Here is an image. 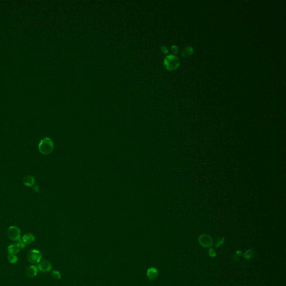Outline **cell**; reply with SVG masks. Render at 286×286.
Wrapping results in <instances>:
<instances>
[{"label":"cell","instance_id":"6da1fadb","mask_svg":"<svg viewBox=\"0 0 286 286\" xmlns=\"http://www.w3.org/2000/svg\"><path fill=\"white\" fill-rule=\"evenodd\" d=\"M40 152L44 155H48L53 152L54 149V143L49 138H45L40 140L39 146Z\"/></svg>","mask_w":286,"mask_h":286},{"label":"cell","instance_id":"7a4b0ae2","mask_svg":"<svg viewBox=\"0 0 286 286\" xmlns=\"http://www.w3.org/2000/svg\"><path fill=\"white\" fill-rule=\"evenodd\" d=\"M165 66L168 70H175L179 66V59L176 55H168L165 59Z\"/></svg>","mask_w":286,"mask_h":286},{"label":"cell","instance_id":"3957f363","mask_svg":"<svg viewBox=\"0 0 286 286\" xmlns=\"http://www.w3.org/2000/svg\"><path fill=\"white\" fill-rule=\"evenodd\" d=\"M28 261L32 264H37L40 262L42 258V255L40 251L37 249L30 250L28 255Z\"/></svg>","mask_w":286,"mask_h":286},{"label":"cell","instance_id":"277c9868","mask_svg":"<svg viewBox=\"0 0 286 286\" xmlns=\"http://www.w3.org/2000/svg\"><path fill=\"white\" fill-rule=\"evenodd\" d=\"M7 236L11 240L18 242L21 239L20 230L15 226H11L7 230Z\"/></svg>","mask_w":286,"mask_h":286},{"label":"cell","instance_id":"5b68a950","mask_svg":"<svg viewBox=\"0 0 286 286\" xmlns=\"http://www.w3.org/2000/svg\"><path fill=\"white\" fill-rule=\"evenodd\" d=\"M199 243L202 246L210 248L213 246V240L211 236L208 234H202L198 238Z\"/></svg>","mask_w":286,"mask_h":286},{"label":"cell","instance_id":"8992f818","mask_svg":"<svg viewBox=\"0 0 286 286\" xmlns=\"http://www.w3.org/2000/svg\"><path fill=\"white\" fill-rule=\"evenodd\" d=\"M37 268H38L39 270H40L42 272L46 273V272H48L51 270L52 268V266L50 262L48 261L44 260L42 262H39V264L37 266Z\"/></svg>","mask_w":286,"mask_h":286},{"label":"cell","instance_id":"52a82bcc","mask_svg":"<svg viewBox=\"0 0 286 286\" xmlns=\"http://www.w3.org/2000/svg\"><path fill=\"white\" fill-rule=\"evenodd\" d=\"M146 275L150 280H155L157 278L158 276V271L156 268L151 267L148 269L146 272Z\"/></svg>","mask_w":286,"mask_h":286},{"label":"cell","instance_id":"ba28073f","mask_svg":"<svg viewBox=\"0 0 286 286\" xmlns=\"http://www.w3.org/2000/svg\"><path fill=\"white\" fill-rule=\"evenodd\" d=\"M20 246L18 243L10 244L7 248V251L9 255H15L16 254L20 249Z\"/></svg>","mask_w":286,"mask_h":286},{"label":"cell","instance_id":"9c48e42d","mask_svg":"<svg viewBox=\"0 0 286 286\" xmlns=\"http://www.w3.org/2000/svg\"><path fill=\"white\" fill-rule=\"evenodd\" d=\"M38 268L35 266H30L26 270V275L29 278H34L38 273Z\"/></svg>","mask_w":286,"mask_h":286},{"label":"cell","instance_id":"30bf717a","mask_svg":"<svg viewBox=\"0 0 286 286\" xmlns=\"http://www.w3.org/2000/svg\"><path fill=\"white\" fill-rule=\"evenodd\" d=\"M23 182L25 186L31 187L33 186L34 184L35 183V178L33 177L30 176H25L23 179Z\"/></svg>","mask_w":286,"mask_h":286},{"label":"cell","instance_id":"8fae6325","mask_svg":"<svg viewBox=\"0 0 286 286\" xmlns=\"http://www.w3.org/2000/svg\"><path fill=\"white\" fill-rule=\"evenodd\" d=\"M22 240L25 244H29L35 240V237L31 234H26L23 237Z\"/></svg>","mask_w":286,"mask_h":286},{"label":"cell","instance_id":"7c38bea8","mask_svg":"<svg viewBox=\"0 0 286 286\" xmlns=\"http://www.w3.org/2000/svg\"><path fill=\"white\" fill-rule=\"evenodd\" d=\"M254 254H255V253H254V251L253 250L248 249V250H246L242 255L243 256L244 258L245 259L250 260L254 257Z\"/></svg>","mask_w":286,"mask_h":286},{"label":"cell","instance_id":"4fadbf2b","mask_svg":"<svg viewBox=\"0 0 286 286\" xmlns=\"http://www.w3.org/2000/svg\"><path fill=\"white\" fill-rule=\"evenodd\" d=\"M193 49L191 47H187L182 52V55L183 56L187 58L193 54Z\"/></svg>","mask_w":286,"mask_h":286},{"label":"cell","instance_id":"5bb4252c","mask_svg":"<svg viewBox=\"0 0 286 286\" xmlns=\"http://www.w3.org/2000/svg\"><path fill=\"white\" fill-rule=\"evenodd\" d=\"M224 243H225V239H224V237H218L215 240V248H217V249H218L219 248H220L221 246V245H223L224 244Z\"/></svg>","mask_w":286,"mask_h":286},{"label":"cell","instance_id":"9a60e30c","mask_svg":"<svg viewBox=\"0 0 286 286\" xmlns=\"http://www.w3.org/2000/svg\"><path fill=\"white\" fill-rule=\"evenodd\" d=\"M8 261L12 264L16 263L18 261V258L15 255H8L7 256Z\"/></svg>","mask_w":286,"mask_h":286},{"label":"cell","instance_id":"2e32d148","mask_svg":"<svg viewBox=\"0 0 286 286\" xmlns=\"http://www.w3.org/2000/svg\"><path fill=\"white\" fill-rule=\"evenodd\" d=\"M52 275L55 280H59L61 278V275L60 273L56 270L53 271L52 273Z\"/></svg>","mask_w":286,"mask_h":286},{"label":"cell","instance_id":"e0dca14e","mask_svg":"<svg viewBox=\"0 0 286 286\" xmlns=\"http://www.w3.org/2000/svg\"><path fill=\"white\" fill-rule=\"evenodd\" d=\"M208 255L210 256L211 257H215L216 256V252L215 250L213 249V248H210L209 249H208Z\"/></svg>","mask_w":286,"mask_h":286},{"label":"cell","instance_id":"ac0fdd59","mask_svg":"<svg viewBox=\"0 0 286 286\" xmlns=\"http://www.w3.org/2000/svg\"><path fill=\"white\" fill-rule=\"evenodd\" d=\"M18 244H19V245H20V248H21L24 249V248H25V246H26V244L24 243V242H23L22 240H21V239H20V240H18Z\"/></svg>","mask_w":286,"mask_h":286},{"label":"cell","instance_id":"d6986e66","mask_svg":"<svg viewBox=\"0 0 286 286\" xmlns=\"http://www.w3.org/2000/svg\"><path fill=\"white\" fill-rule=\"evenodd\" d=\"M172 51L173 52V53H175V54L177 53H178V47H177V46H176V45H173V46L172 47Z\"/></svg>","mask_w":286,"mask_h":286},{"label":"cell","instance_id":"ffe728a7","mask_svg":"<svg viewBox=\"0 0 286 286\" xmlns=\"http://www.w3.org/2000/svg\"><path fill=\"white\" fill-rule=\"evenodd\" d=\"M232 259H233V261H234L235 262H237V261H239V256L237 254H234V255L232 256Z\"/></svg>","mask_w":286,"mask_h":286},{"label":"cell","instance_id":"44dd1931","mask_svg":"<svg viewBox=\"0 0 286 286\" xmlns=\"http://www.w3.org/2000/svg\"><path fill=\"white\" fill-rule=\"evenodd\" d=\"M236 253H237V256H241V255H242V254H243V253H242V251H241V250H237V251L236 252Z\"/></svg>","mask_w":286,"mask_h":286},{"label":"cell","instance_id":"7402d4cb","mask_svg":"<svg viewBox=\"0 0 286 286\" xmlns=\"http://www.w3.org/2000/svg\"><path fill=\"white\" fill-rule=\"evenodd\" d=\"M163 49H162V50H163V52L165 53H168V49H167V48L166 47H163Z\"/></svg>","mask_w":286,"mask_h":286}]
</instances>
